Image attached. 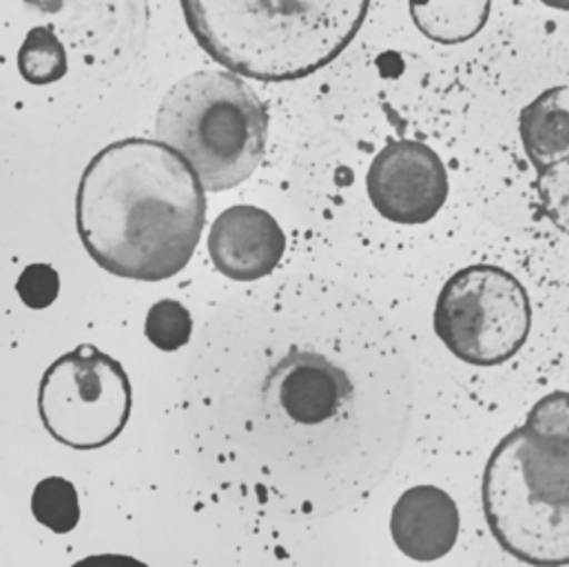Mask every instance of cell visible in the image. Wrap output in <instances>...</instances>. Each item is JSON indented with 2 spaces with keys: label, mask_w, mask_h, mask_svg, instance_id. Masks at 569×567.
<instances>
[{
  "label": "cell",
  "mask_w": 569,
  "mask_h": 567,
  "mask_svg": "<svg viewBox=\"0 0 569 567\" xmlns=\"http://www.w3.org/2000/svg\"><path fill=\"white\" fill-rule=\"evenodd\" d=\"M178 408L202 472L227 497L267 519L308 521L355 508L386 479L410 384L366 297L290 278L207 317Z\"/></svg>",
  "instance_id": "obj_1"
},
{
  "label": "cell",
  "mask_w": 569,
  "mask_h": 567,
  "mask_svg": "<svg viewBox=\"0 0 569 567\" xmlns=\"http://www.w3.org/2000/svg\"><path fill=\"white\" fill-rule=\"evenodd\" d=\"M207 187L162 140L127 138L87 165L76 196L78 236L111 276L162 282L193 258L207 225Z\"/></svg>",
  "instance_id": "obj_2"
},
{
  "label": "cell",
  "mask_w": 569,
  "mask_h": 567,
  "mask_svg": "<svg viewBox=\"0 0 569 567\" xmlns=\"http://www.w3.org/2000/svg\"><path fill=\"white\" fill-rule=\"evenodd\" d=\"M189 31L224 69L290 82L330 64L359 33L370 0H180Z\"/></svg>",
  "instance_id": "obj_3"
},
{
  "label": "cell",
  "mask_w": 569,
  "mask_h": 567,
  "mask_svg": "<svg viewBox=\"0 0 569 567\" xmlns=\"http://www.w3.org/2000/svg\"><path fill=\"white\" fill-rule=\"evenodd\" d=\"M483 513L492 537L530 566H569V441L517 428L490 455Z\"/></svg>",
  "instance_id": "obj_4"
},
{
  "label": "cell",
  "mask_w": 569,
  "mask_h": 567,
  "mask_svg": "<svg viewBox=\"0 0 569 567\" xmlns=\"http://www.w3.org/2000/svg\"><path fill=\"white\" fill-rule=\"evenodd\" d=\"M236 71L204 69L178 80L156 116L158 140L178 149L207 191L247 182L264 160L269 111Z\"/></svg>",
  "instance_id": "obj_5"
},
{
  "label": "cell",
  "mask_w": 569,
  "mask_h": 567,
  "mask_svg": "<svg viewBox=\"0 0 569 567\" xmlns=\"http://www.w3.org/2000/svg\"><path fill=\"white\" fill-rule=\"evenodd\" d=\"M435 330L466 364L483 368L506 364L530 337V297L523 284L501 267H466L439 292Z\"/></svg>",
  "instance_id": "obj_6"
},
{
  "label": "cell",
  "mask_w": 569,
  "mask_h": 567,
  "mask_svg": "<svg viewBox=\"0 0 569 567\" xmlns=\"http://www.w3.org/2000/svg\"><path fill=\"white\" fill-rule=\"evenodd\" d=\"M38 412L58 444L76 450L104 448L129 424V375L111 355L93 344H80L44 370Z\"/></svg>",
  "instance_id": "obj_7"
},
{
  "label": "cell",
  "mask_w": 569,
  "mask_h": 567,
  "mask_svg": "<svg viewBox=\"0 0 569 567\" xmlns=\"http://www.w3.org/2000/svg\"><path fill=\"white\" fill-rule=\"evenodd\" d=\"M366 189L375 211L395 225H426L448 200V173L423 142L392 140L372 160Z\"/></svg>",
  "instance_id": "obj_8"
},
{
  "label": "cell",
  "mask_w": 569,
  "mask_h": 567,
  "mask_svg": "<svg viewBox=\"0 0 569 567\" xmlns=\"http://www.w3.org/2000/svg\"><path fill=\"white\" fill-rule=\"evenodd\" d=\"M286 236L278 220L258 207L238 205L218 216L209 233L213 267L233 282H260L282 262Z\"/></svg>",
  "instance_id": "obj_9"
},
{
  "label": "cell",
  "mask_w": 569,
  "mask_h": 567,
  "mask_svg": "<svg viewBox=\"0 0 569 567\" xmlns=\"http://www.w3.org/2000/svg\"><path fill=\"white\" fill-rule=\"evenodd\" d=\"M459 530V508L437 486H415L392 508V541L412 561L428 564L446 557L455 548Z\"/></svg>",
  "instance_id": "obj_10"
},
{
  "label": "cell",
  "mask_w": 569,
  "mask_h": 567,
  "mask_svg": "<svg viewBox=\"0 0 569 567\" xmlns=\"http://www.w3.org/2000/svg\"><path fill=\"white\" fill-rule=\"evenodd\" d=\"M526 156L546 171L569 158V87H552L535 98L519 118Z\"/></svg>",
  "instance_id": "obj_11"
},
{
  "label": "cell",
  "mask_w": 569,
  "mask_h": 567,
  "mask_svg": "<svg viewBox=\"0 0 569 567\" xmlns=\"http://www.w3.org/2000/svg\"><path fill=\"white\" fill-rule=\"evenodd\" d=\"M415 27L432 42L461 44L490 20L492 0H408Z\"/></svg>",
  "instance_id": "obj_12"
},
{
  "label": "cell",
  "mask_w": 569,
  "mask_h": 567,
  "mask_svg": "<svg viewBox=\"0 0 569 567\" xmlns=\"http://www.w3.org/2000/svg\"><path fill=\"white\" fill-rule=\"evenodd\" d=\"M67 49L51 27H33L27 31L18 49V71L22 80L36 87L53 84L67 76Z\"/></svg>",
  "instance_id": "obj_13"
},
{
  "label": "cell",
  "mask_w": 569,
  "mask_h": 567,
  "mask_svg": "<svg viewBox=\"0 0 569 567\" xmlns=\"http://www.w3.org/2000/svg\"><path fill=\"white\" fill-rule=\"evenodd\" d=\"M31 513L38 524L56 535H69L80 521L76 486L62 477L42 479L31 495Z\"/></svg>",
  "instance_id": "obj_14"
},
{
  "label": "cell",
  "mask_w": 569,
  "mask_h": 567,
  "mask_svg": "<svg viewBox=\"0 0 569 567\" xmlns=\"http://www.w3.org/2000/svg\"><path fill=\"white\" fill-rule=\"evenodd\" d=\"M144 335L156 348L164 352H176L191 341V335H193L191 312L187 310V306H182L176 299L156 301L147 312Z\"/></svg>",
  "instance_id": "obj_15"
},
{
  "label": "cell",
  "mask_w": 569,
  "mask_h": 567,
  "mask_svg": "<svg viewBox=\"0 0 569 567\" xmlns=\"http://www.w3.org/2000/svg\"><path fill=\"white\" fill-rule=\"evenodd\" d=\"M539 198L550 222L569 236V158L539 171Z\"/></svg>",
  "instance_id": "obj_16"
},
{
  "label": "cell",
  "mask_w": 569,
  "mask_h": 567,
  "mask_svg": "<svg viewBox=\"0 0 569 567\" xmlns=\"http://www.w3.org/2000/svg\"><path fill=\"white\" fill-rule=\"evenodd\" d=\"M526 428L541 437L569 441V392L557 390L539 399L528 415Z\"/></svg>",
  "instance_id": "obj_17"
},
{
  "label": "cell",
  "mask_w": 569,
  "mask_h": 567,
  "mask_svg": "<svg viewBox=\"0 0 569 567\" xmlns=\"http://www.w3.org/2000/svg\"><path fill=\"white\" fill-rule=\"evenodd\" d=\"M16 290L24 306L40 310L56 301L60 292V276L49 265H29L20 273Z\"/></svg>",
  "instance_id": "obj_18"
},
{
  "label": "cell",
  "mask_w": 569,
  "mask_h": 567,
  "mask_svg": "<svg viewBox=\"0 0 569 567\" xmlns=\"http://www.w3.org/2000/svg\"><path fill=\"white\" fill-rule=\"evenodd\" d=\"M543 4H548L550 9H559V11H569V0H541Z\"/></svg>",
  "instance_id": "obj_19"
}]
</instances>
